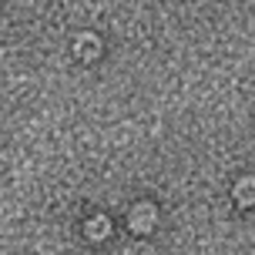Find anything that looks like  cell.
Masks as SVG:
<instances>
[{
  "label": "cell",
  "mask_w": 255,
  "mask_h": 255,
  "mask_svg": "<svg viewBox=\"0 0 255 255\" xmlns=\"http://www.w3.org/2000/svg\"><path fill=\"white\" fill-rule=\"evenodd\" d=\"M98 51H101V44H98L94 37H81L77 40V54H81V57H98Z\"/></svg>",
  "instance_id": "2"
},
{
  "label": "cell",
  "mask_w": 255,
  "mask_h": 255,
  "mask_svg": "<svg viewBox=\"0 0 255 255\" xmlns=\"http://www.w3.org/2000/svg\"><path fill=\"white\" fill-rule=\"evenodd\" d=\"M249 191H252V181H249V178H242V185H239V202H242V205H249V202H252V195H249Z\"/></svg>",
  "instance_id": "4"
},
{
  "label": "cell",
  "mask_w": 255,
  "mask_h": 255,
  "mask_svg": "<svg viewBox=\"0 0 255 255\" xmlns=\"http://www.w3.org/2000/svg\"><path fill=\"white\" fill-rule=\"evenodd\" d=\"M88 235L91 239H104V235H108V218H101V215L91 218L88 222Z\"/></svg>",
  "instance_id": "3"
},
{
  "label": "cell",
  "mask_w": 255,
  "mask_h": 255,
  "mask_svg": "<svg viewBox=\"0 0 255 255\" xmlns=\"http://www.w3.org/2000/svg\"><path fill=\"white\" fill-rule=\"evenodd\" d=\"M154 225V208L151 205H138L134 212H131V229L134 232H151Z\"/></svg>",
  "instance_id": "1"
}]
</instances>
